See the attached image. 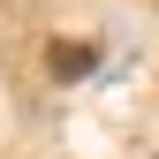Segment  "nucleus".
Listing matches in <instances>:
<instances>
[{"label":"nucleus","instance_id":"obj_1","mask_svg":"<svg viewBox=\"0 0 159 159\" xmlns=\"http://www.w3.org/2000/svg\"><path fill=\"white\" fill-rule=\"evenodd\" d=\"M53 68H61V76H84V68H91V46H61V53H53Z\"/></svg>","mask_w":159,"mask_h":159}]
</instances>
